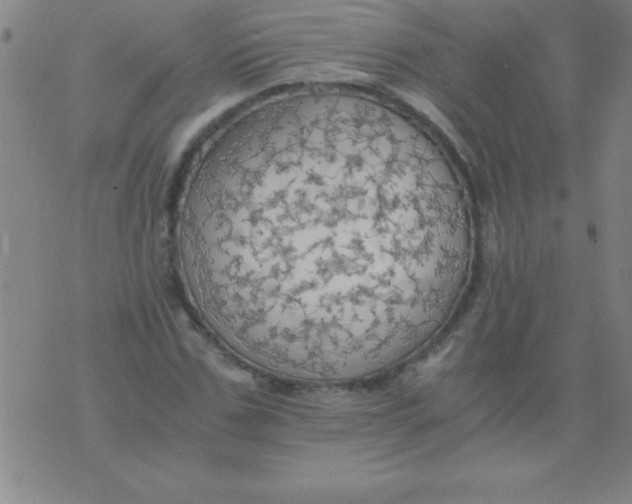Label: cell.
Wrapping results in <instances>:
<instances>
[{"instance_id":"obj_1","label":"cell","mask_w":632,"mask_h":504,"mask_svg":"<svg viewBox=\"0 0 632 504\" xmlns=\"http://www.w3.org/2000/svg\"><path fill=\"white\" fill-rule=\"evenodd\" d=\"M371 135L251 145L187 238L198 302L249 363L302 380L360 378L407 357L453 309L470 233L422 194L402 146Z\"/></svg>"}]
</instances>
